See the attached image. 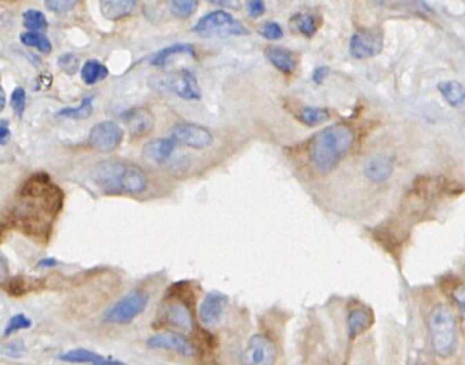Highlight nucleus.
Returning a JSON list of instances; mask_svg holds the SVG:
<instances>
[{
    "mask_svg": "<svg viewBox=\"0 0 465 365\" xmlns=\"http://www.w3.org/2000/svg\"><path fill=\"white\" fill-rule=\"evenodd\" d=\"M63 203L64 193L55 185L50 176L36 173L19 189L6 218L20 233L37 241H49Z\"/></svg>",
    "mask_w": 465,
    "mask_h": 365,
    "instance_id": "f257e3e1",
    "label": "nucleus"
},
{
    "mask_svg": "<svg viewBox=\"0 0 465 365\" xmlns=\"http://www.w3.org/2000/svg\"><path fill=\"white\" fill-rule=\"evenodd\" d=\"M95 185L108 196L142 194L149 189V177L143 169L122 160H104L92 170Z\"/></svg>",
    "mask_w": 465,
    "mask_h": 365,
    "instance_id": "f03ea898",
    "label": "nucleus"
},
{
    "mask_svg": "<svg viewBox=\"0 0 465 365\" xmlns=\"http://www.w3.org/2000/svg\"><path fill=\"white\" fill-rule=\"evenodd\" d=\"M354 131L347 124H333L319 131L308 146V157L320 173L334 170L354 144Z\"/></svg>",
    "mask_w": 465,
    "mask_h": 365,
    "instance_id": "7ed1b4c3",
    "label": "nucleus"
},
{
    "mask_svg": "<svg viewBox=\"0 0 465 365\" xmlns=\"http://www.w3.org/2000/svg\"><path fill=\"white\" fill-rule=\"evenodd\" d=\"M428 330L434 353L439 358L451 357L457 350L458 333L455 315L448 306L438 304L430 311Z\"/></svg>",
    "mask_w": 465,
    "mask_h": 365,
    "instance_id": "20e7f679",
    "label": "nucleus"
},
{
    "mask_svg": "<svg viewBox=\"0 0 465 365\" xmlns=\"http://www.w3.org/2000/svg\"><path fill=\"white\" fill-rule=\"evenodd\" d=\"M193 32L200 36H247L249 29L231 13L218 9L197 20Z\"/></svg>",
    "mask_w": 465,
    "mask_h": 365,
    "instance_id": "39448f33",
    "label": "nucleus"
},
{
    "mask_svg": "<svg viewBox=\"0 0 465 365\" xmlns=\"http://www.w3.org/2000/svg\"><path fill=\"white\" fill-rule=\"evenodd\" d=\"M149 294H146L144 291H131L106 310V312L103 314V321L106 324H129L142 312H144L149 304Z\"/></svg>",
    "mask_w": 465,
    "mask_h": 365,
    "instance_id": "423d86ee",
    "label": "nucleus"
},
{
    "mask_svg": "<svg viewBox=\"0 0 465 365\" xmlns=\"http://www.w3.org/2000/svg\"><path fill=\"white\" fill-rule=\"evenodd\" d=\"M124 137L123 129L112 122L104 120L92 127L88 133V144L102 153H110L116 150Z\"/></svg>",
    "mask_w": 465,
    "mask_h": 365,
    "instance_id": "0eeeda50",
    "label": "nucleus"
},
{
    "mask_svg": "<svg viewBox=\"0 0 465 365\" xmlns=\"http://www.w3.org/2000/svg\"><path fill=\"white\" fill-rule=\"evenodd\" d=\"M277 359V348L274 342L265 335H253L247 347L241 354V362L245 365H274Z\"/></svg>",
    "mask_w": 465,
    "mask_h": 365,
    "instance_id": "6e6552de",
    "label": "nucleus"
},
{
    "mask_svg": "<svg viewBox=\"0 0 465 365\" xmlns=\"http://www.w3.org/2000/svg\"><path fill=\"white\" fill-rule=\"evenodd\" d=\"M170 137L186 147L202 150L213 143V134L209 129L194 123H177L170 130Z\"/></svg>",
    "mask_w": 465,
    "mask_h": 365,
    "instance_id": "1a4fd4ad",
    "label": "nucleus"
},
{
    "mask_svg": "<svg viewBox=\"0 0 465 365\" xmlns=\"http://www.w3.org/2000/svg\"><path fill=\"white\" fill-rule=\"evenodd\" d=\"M166 82V87L175 96L186 100H200L202 88L198 86L197 77L190 68H180L179 72L171 73Z\"/></svg>",
    "mask_w": 465,
    "mask_h": 365,
    "instance_id": "9d476101",
    "label": "nucleus"
},
{
    "mask_svg": "<svg viewBox=\"0 0 465 365\" xmlns=\"http://www.w3.org/2000/svg\"><path fill=\"white\" fill-rule=\"evenodd\" d=\"M383 50V35L371 29L356 32L350 41V52L356 59L377 56Z\"/></svg>",
    "mask_w": 465,
    "mask_h": 365,
    "instance_id": "9b49d317",
    "label": "nucleus"
},
{
    "mask_svg": "<svg viewBox=\"0 0 465 365\" xmlns=\"http://www.w3.org/2000/svg\"><path fill=\"white\" fill-rule=\"evenodd\" d=\"M146 346L151 350L174 351L183 357H193L194 354V348L191 346V342L186 337L177 334V333H170V331L151 335L147 339Z\"/></svg>",
    "mask_w": 465,
    "mask_h": 365,
    "instance_id": "f8f14e48",
    "label": "nucleus"
},
{
    "mask_svg": "<svg viewBox=\"0 0 465 365\" xmlns=\"http://www.w3.org/2000/svg\"><path fill=\"white\" fill-rule=\"evenodd\" d=\"M229 303V297L220 291H211L209 292L200 307H198V319H200L202 324L206 327H213L218 324L225 314L226 306Z\"/></svg>",
    "mask_w": 465,
    "mask_h": 365,
    "instance_id": "ddd939ff",
    "label": "nucleus"
},
{
    "mask_svg": "<svg viewBox=\"0 0 465 365\" xmlns=\"http://www.w3.org/2000/svg\"><path fill=\"white\" fill-rule=\"evenodd\" d=\"M160 318L164 324L170 327L179 328L186 333L193 330V317L183 301L174 299L166 301L160 310Z\"/></svg>",
    "mask_w": 465,
    "mask_h": 365,
    "instance_id": "4468645a",
    "label": "nucleus"
},
{
    "mask_svg": "<svg viewBox=\"0 0 465 365\" xmlns=\"http://www.w3.org/2000/svg\"><path fill=\"white\" fill-rule=\"evenodd\" d=\"M124 120L133 137H142L149 134L154 126L153 113L144 107L130 110Z\"/></svg>",
    "mask_w": 465,
    "mask_h": 365,
    "instance_id": "2eb2a0df",
    "label": "nucleus"
},
{
    "mask_svg": "<svg viewBox=\"0 0 465 365\" xmlns=\"http://www.w3.org/2000/svg\"><path fill=\"white\" fill-rule=\"evenodd\" d=\"M177 143L173 137H164V139H154L143 146L142 154L144 158L151 160L154 163H163L171 157Z\"/></svg>",
    "mask_w": 465,
    "mask_h": 365,
    "instance_id": "dca6fc26",
    "label": "nucleus"
},
{
    "mask_svg": "<svg viewBox=\"0 0 465 365\" xmlns=\"http://www.w3.org/2000/svg\"><path fill=\"white\" fill-rule=\"evenodd\" d=\"M59 359L64 362H72V364H92V365H126L122 361L112 359L103 357L100 354H96L93 351H88L84 348H77L64 353L59 357Z\"/></svg>",
    "mask_w": 465,
    "mask_h": 365,
    "instance_id": "f3484780",
    "label": "nucleus"
},
{
    "mask_svg": "<svg viewBox=\"0 0 465 365\" xmlns=\"http://www.w3.org/2000/svg\"><path fill=\"white\" fill-rule=\"evenodd\" d=\"M265 57L276 68L285 75H292L296 71L297 60L290 50L278 48V46H272V48L265 50Z\"/></svg>",
    "mask_w": 465,
    "mask_h": 365,
    "instance_id": "a211bd4d",
    "label": "nucleus"
},
{
    "mask_svg": "<svg viewBox=\"0 0 465 365\" xmlns=\"http://www.w3.org/2000/svg\"><path fill=\"white\" fill-rule=\"evenodd\" d=\"M394 166L388 157L377 156L370 158L366 165V176L374 182H384L392 174Z\"/></svg>",
    "mask_w": 465,
    "mask_h": 365,
    "instance_id": "6ab92c4d",
    "label": "nucleus"
},
{
    "mask_svg": "<svg viewBox=\"0 0 465 365\" xmlns=\"http://www.w3.org/2000/svg\"><path fill=\"white\" fill-rule=\"evenodd\" d=\"M374 323V315L368 308H356L348 314L347 327H348V337L356 338L364 331H367Z\"/></svg>",
    "mask_w": 465,
    "mask_h": 365,
    "instance_id": "aec40b11",
    "label": "nucleus"
},
{
    "mask_svg": "<svg viewBox=\"0 0 465 365\" xmlns=\"http://www.w3.org/2000/svg\"><path fill=\"white\" fill-rule=\"evenodd\" d=\"M175 55H189L191 57H196L194 46L190 43H174V44L166 46V48H163L162 50H159L151 57L150 64L156 66V67H166L170 57Z\"/></svg>",
    "mask_w": 465,
    "mask_h": 365,
    "instance_id": "412c9836",
    "label": "nucleus"
},
{
    "mask_svg": "<svg viewBox=\"0 0 465 365\" xmlns=\"http://www.w3.org/2000/svg\"><path fill=\"white\" fill-rule=\"evenodd\" d=\"M135 6L133 0H104L100 2V12L108 20H119L129 16Z\"/></svg>",
    "mask_w": 465,
    "mask_h": 365,
    "instance_id": "4be33fe9",
    "label": "nucleus"
},
{
    "mask_svg": "<svg viewBox=\"0 0 465 365\" xmlns=\"http://www.w3.org/2000/svg\"><path fill=\"white\" fill-rule=\"evenodd\" d=\"M80 76L86 84L92 86L100 80H104L108 76V68L99 60L88 59L83 63L80 68Z\"/></svg>",
    "mask_w": 465,
    "mask_h": 365,
    "instance_id": "5701e85b",
    "label": "nucleus"
},
{
    "mask_svg": "<svg viewBox=\"0 0 465 365\" xmlns=\"http://www.w3.org/2000/svg\"><path fill=\"white\" fill-rule=\"evenodd\" d=\"M439 93L444 96L450 106L458 107L465 102V86L455 80H446L438 84Z\"/></svg>",
    "mask_w": 465,
    "mask_h": 365,
    "instance_id": "b1692460",
    "label": "nucleus"
},
{
    "mask_svg": "<svg viewBox=\"0 0 465 365\" xmlns=\"http://www.w3.org/2000/svg\"><path fill=\"white\" fill-rule=\"evenodd\" d=\"M93 113V97H84L76 107H63L57 111L59 118L73 119V120H84L92 116Z\"/></svg>",
    "mask_w": 465,
    "mask_h": 365,
    "instance_id": "393cba45",
    "label": "nucleus"
},
{
    "mask_svg": "<svg viewBox=\"0 0 465 365\" xmlns=\"http://www.w3.org/2000/svg\"><path fill=\"white\" fill-rule=\"evenodd\" d=\"M20 43L29 46V48H35L43 55H49L52 52V41L49 40L48 36H44L43 33L37 32H23L19 36Z\"/></svg>",
    "mask_w": 465,
    "mask_h": 365,
    "instance_id": "a878e982",
    "label": "nucleus"
},
{
    "mask_svg": "<svg viewBox=\"0 0 465 365\" xmlns=\"http://www.w3.org/2000/svg\"><path fill=\"white\" fill-rule=\"evenodd\" d=\"M35 286H36V281L28 277H23V276H16V277L9 279L5 283L3 288L12 297H21V295L30 292L32 290H35Z\"/></svg>",
    "mask_w": 465,
    "mask_h": 365,
    "instance_id": "bb28decb",
    "label": "nucleus"
},
{
    "mask_svg": "<svg viewBox=\"0 0 465 365\" xmlns=\"http://www.w3.org/2000/svg\"><path fill=\"white\" fill-rule=\"evenodd\" d=\"M330 114L325 109L320 107H304L298 113V119L307 126H317L328 120Z\"/></svg>",
    "mask_w": 465,
    "mask_h": 365,
    "instance_id": "cd10ccee",
    "label": "nucleus"
},
{
    "mask_svg": "<svg viewBox=\"0 0 465 365\" xmlns=\"http://www.w3.org/2000/svg\"><path fill=\"white\" fill-rule=\"evenodd\" d=\"M23 21H25V26L30 30V32H37L40 33V30L48 29V19L46 16L43 15V12L37 10V9H28L23 12Z\"/></svg>",
    "mask_w": 465,
    "mask_h": 365,
    "instance_id": "c85d7f7f",
    "label": "nucleus"
},
{
    "mask_svg": "<svg viewBox=\"0 0 465 365\" xmlns=\"http://www.w3.org/2000/svg\"><path fill=\"white\" fill-rule=\"evenodd\" d=\"M293 20H294V25H296L297 30L307 37L314 36L317 29H319L316 17L313 15H310V13H298V15L294 16Z\"/></svg>",
    "mask_w": 465,
    "mask_h": 365,
    "instance_id": "c756f323",
    "label": "nucleus"
},
{
    "mask_svg": "<svg viewBox=\"0 0 465 365\" xmlns=\"http://www.w3.org/2000/svg\"><path fill=\"white\" fill-rule=\"evenodd\" d=\"M169 6L173 15H175L177 17L186 19L196 12V9L198 8V2L197 0H171Z\"/></svg>",
    "mask_w": 465,
    "mask_h": 365,
    "instance_id": "7c9ffc66",
    "label": "nucleus"
},
{
    "mask_svg": "<svg viewBox=\"0 0 465 365\" xmlns=\"http://www.w3.org/2000/svg\"><path fill=\"white\" fill-rule=\"evenodd\" d=\"M30 327H32V319L30 318H28L25 314H16L9 319V323L5 327L3 335L9 337V335H12V334H15L20 330H26V328H30Z\"/></svg>",
    "mask_w": 465,
    "mask_h": 365,
    "instance_id": "2f4dec72",
    "label": "nucleus"
},
{
    "mask_svg": "<svg viewBox=\"0 0 465 365\" xmlns=\"http://www.w3.org/2000/svg\"><path fill=\"white\" fill-rule=\"evenodd\" d=\"M57 64L61 68L64 73L68 75H75L79 68H80V62L79 57L73 53H64L57 59Z\"/></svg>",
    "mask_w": 465,
    "mask_h": 365,
    "instance_id": "473e14b6",
    "label": "nucleus"
},
{
    "mask_svg": "<svg viewBox=\"0 0 465 365\" xmlns=\"http://www.w3.org/2000/svg\"><path fill=\"white\" fill-rule=\"evenodd\" d=\"M10 104L13 107V110L16 111V114L19 118L23 116L25 109H26V90L23 87H16L12 91V96H10Z\"/></svg>",
    "mask_w": 465,
    "mask_h": 365,
    "instance_id": "72a5a7b5",
    "label": "nucleus"
},
{
    "mask_svg": "<svg viewBox=\"0 0 465 365\" xmlns=\"http://www.w3.org/2000/svg\"><path fill=\"white\" fill-rule=\"evenodd\" d=\"M260 35L269 40H278L283 37L284 32L277 21H265L260 28Z\"/></svg>",
    "mask_w": 465,
    "mask_h": 365,
    "instance_id": "f704fd0d",
    "label": "nucleus"
},
{
    "mask_svg": "<svg viewBox=\"0 0 465 365\" xmlns=\"http://www.w3.org/2000/svg\"><path fill=\"white\" fill-rule=\"evenodd\" d=\"M76 5H77L76 0H48V2L44 3V6L55 13L70 12Z\"/></svg>",
    "mask_w": 465,
    "mask_h": 365,
    "instance_id": "c9c22d12",
    "label": "nucleus"
},
{
    "mask_svg": "<svg viewBox=\"0 0 465 365\" xmlns=\"http://www.w3.org/2000/svg\"><path fill=\"white\" fill-rule=\"evenodd\" d=\"M25 344H23V341H20V339H15L12 342H9V344H6L3 347V355L9 357V358H20V357H23L25 354Z\"/></svg>",
    "mask_w": 465,
    "mask_h": 365,
    "instance_id": "e433bc0d",
    "label": "nucleus"
},
{
    "mask_svg": "<svg viewBox=\"0 0 465 365\" xmlns=\"http://www.w3.org/2000/svg\"><path fill=\"white\" fill-rule=\"evenodd\" d=\"M451 295H453V300L455 301V304L458 306L461 314H462V319L465 323V286L464 284H457L451 288Z\"/></svg>",
    "mask_w": 465,
    "mask_h": 365,
    "instance_id": "4c0bfd02",
    "label": "nucleus"
},
{
    "mask_svg": "<svg viewBox=\"0 0 465 365\" xmlns=\"http://www.w3.org/2000/svg\"><path fill=\"white\" fill-rule=\"evenodd\" d=\"M247 8V13L252 19H258L260 16H263L265 13V5L261 0H252L246 5Z\"/></svg>",
    "mask_w": 465,
    "mask_h": 365,
    "instance_id": "58836bf2",
    "label": "nucleus"
},
{
    "mask_svg": "<svg viewBox=\"0 0 465 365\" xmlns=\"http://www.w3.org/2000/svg\"><path fill=\"white\" fill-rule=\"evenodd\" d=\"M10 137H12V131L9 127V120L3 119L2 122H0V144L6 146L10 140Z\"/></svg>",
    "mask_w": 465,
    "mask_h": 365,
    "instance_id": "ea45409f",
    "label": "nucleus"
},
{
    "mask_svg": "<svg viewBox=\"0 0 465 365\" xmlns=\"http://www.w3.org/2000/svg\"><path fill=\"white\" fill-rule=\"evenodd\" d=\"M328 72H330L328 67H325V66L316 67L314 72H313V80H314V83L321 84L324 82V79L328 76Z\"/></svg>",
    "mask_w": 465,
    "mask_h": 365,
    "instance_id": "a19ab883",
    "label": "nucleus"
},
{
    "mask_svg": "<svg viewBox=\"0 0 465 365\" xmlns=\"http://www.w3.org/2000/svg\"><path fill=\"white\" fill-rule=\"evenodd\" d=\"M59 264V261L56 259H43L37 263V268H46V267H56Z\"/></svg>",
    "mask_w": 465,
    "mask_h": 365,
    "instance_id": "79ce46f5",
    "label": "nucleus"
},
{
    "mask_svg": "<svg viewBox=\"0 0 465 365\" xmlns=\"http://www.w3.org/2000/svg\"><path fill=\"white\" fill-rule=\"evenodd\" d=\"M6 106V93L3 88H0V110H3Z\"/></svg>",
    "mask_w": 465,
    "mask_h": 365,
    "instance_id": "37998d69",
    "label": "nucleus"
}]
</instances>
